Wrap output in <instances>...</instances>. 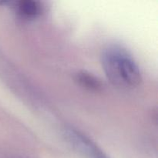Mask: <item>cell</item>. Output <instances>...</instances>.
<instances>
[{"mask_svg":"<svg viewBox=\"0 0 158 158\" xmlns=\"http://www.w3.org/2000/svg\"><path fill=\"white\" fill-rule=\"evenodd\" d=\"M101 65L107 80L117 87L134 89L141 83L140 66L122 46L111 45L105 48L101 54Z\"/></svg>","mask_w":158,"mask_h":158,"instance_id":"6da1fadb","label":"cell"},{"mask_svg":"<svg viewBox=\"0 0 158 158\" xmlns=\"http://www.w3.org/2000/svg\"><path fill=\"white\" fill-rule=\"evenodd\" d=\"M63 134L69 146L83 158H110L97 144L79 130L67 127Z\"/></svg>","mask_w":158,"mask_h":158,"instance_id":"7a4b0ae2","label":"cell"},{"mask_svg":"<svg viewBox=\"0 0 158 158\" xmlns=\"http://www.w3.org/2000/svg\"><path fill=\"white\" fill-rule=\"evenodd\" d=\"M15 8L19 14L26 19H35L43 12L42 4L35 0H22L15 3Z\"/></svg>","mask_w":158,"mask_h":158,"instance_id":"3957f363","label":"cell"},{"mask_svg":"<svg viewBox=\"0 0 158 158\" xmlns=\"http://www.w3.org/2000/svg\"><path fill=\"white\" fill-rule=\"evenodd\" d=\"M76 80L83 87L89 90L99 91L102 89V83L97 77L89 73L82 71L76 75Z\"/></svg>","mask_w":158,"mask_h":158,"instance_id":"277c9868","label":"cell"},{"mask_svg":"<svg viewBox=\"0 0 158 158\" xmlns=\"http://www.w3.org/2000/svg\"><path fill=\"white\" fill-rule=\"evenodd\" d=\"M15 158H27V157H15Z\"/></svg>","mask_w":158,"mask_h":158,"instance_id":"5b68a950","label":"cell"}]
</instances>
